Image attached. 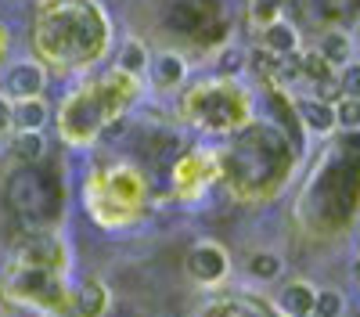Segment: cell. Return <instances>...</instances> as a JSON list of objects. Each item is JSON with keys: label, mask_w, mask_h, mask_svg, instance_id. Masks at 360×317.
I'll use <instances>...</instances> for the list:
<instances>
[{"label": "cell", "mask_w": 360, "mask_h": 317, "mask_svg": "<svg viewBox=\"0 0 360 317\" xmlns=\"http://www.w3.org/2000/svg\"><path fill=\"white\" fill-rule=\"evenodd\" d=\"M314 299H317V292H314L310 285H303V281H292L285 292H281V306H285L292 317L314 313Z\"/></svg>", "instance_id": "ba28073f"}, {"label": "cell", "mask_w": 360, "mask_h": 317, "mask_svg": "<svg viewBox=\"0 0 360 317\" xmlns=\"http://www.w3.org/2000/svg\"><path fill=\"white\" fill-rule=\"evenodd\" d=\"M303 317H317V313H303Z\"/></svg>", "instance_id": "603a6c76"}, {"label": "cell", "mask_w": 360, "mask_h": 317, "mask_svg": "<svg viewBox=\"0 0 360 317\" xmlns=\"http://www.w3.org/2000/svg\"><path fill=\"white\" fill-rule=\"evenodd\" d=\"M188 274H191L195 281H202V285L220 281V278L227 274V256H224V249H217V245H198V249L188 256Z\"/></svg>", "instance_id": "6da1fadb"}, {"label": "cell", "mask_w": 360, "mask_h": 317, "mask_svg": "<svg viewBox=\"0 0 360 317\" xmlns=\"http://www.w3.org/2000/svg\"><path fill=\"white\" fill-rule=\"evenodd\" d=\"M4 130H11V101L0 94V134Z\"/></svg>", "instance_id": "7402d4cb"}, {"label": "cell", "mask_w": 360, "mask_h": 317, "mask_svg": "<svg viewBox=\"0 0 360 317\" xmlns=\"http://www.w3.org/2000/svg\"><path fill=\"white\" fill-rule=\"evenodd\" d=\"M152 72H155V86L169 91V86L184 83V76H188V65H184V58H180V54H159Z\"/></svg>", "instance_id": "52a82bcc"}, {"label": "cell", "mask_w": 360, "mask_h": 317, "mask_svg": "<svg viewBox=\"0 0 360 317\" xmlns=\"http://www.w3.org/2000/svg\"><path fill=\"white\" fill-rule=\"evenodd\" d=\"M108 310V288L101 281H83L76 292V313L79 317H105Z\"/></svg>", "instance_id": "5b68a950"}, {"label": "cell", "mask_w": 360, "mask_h": 317, "mask_svg": "<svg viewBox=\"0 0 360 317\" xmlns=\"http://www.w3.org/2000/svg\"><path fill=\"white\" fill-rule=\"evenodd\" d=\"M335 123L346 127V130H356V127H360V101H356V98L335 101Z\"/></svg>", "instance_id": "9a60e30c"}, {"label": "cell", "mask_w": 360, "mask_h": 317, "mask_svg": "<svg viewBox=\"0 0 360 317\" xmlns=\"http://www.w3.org/2000/svg\"><path fill=\"white\" fill-rule=\"evenodd\" d=\"M346 94H342V83L335 79V76H328V79H317V101H328V105H335V101H342Z\"/></svg>", "instance_id": "d6986e66"}, {"label": "cell", "mask_w": 360, "mask_h": 317, "mask_svg": "<svg viewBox=\"0 0 360 317\" xmlns=\"http://www.w3.org/2000/svg\"><path fill=\"white\" fill-rule=\"evenodd\" d=\"M47 105L40 98H22L11 105V130H44Z\"/></svg>", "instance_id": "3957f363"}, {"label": "cell", "mask_w": 360, "mask_h": 317, "mask_svg": "<svg viewBox=\"0 0 360 317\" xmlns=\"http://www.w3.org/2000/svg\"><path fill=\"white\" fill-rule=\"evenodd\" d=\"M278 76H281V79H299V76H303V54H299V51H295V54H285Z\"/></svg>", "instance_id": "44dd1931"}, {"label": "cell", "mask_w": 360, "mask_h": 317, "mask_svg": "<svg viewBox=\"0 0 360 317\" xmlns=\"http://www.w3.org/2000/svg\"><path fill=\"white\" fill-rule=\"evenodd\" d=\"M249 274L259 278V281H274V278L281 274V256H274V252H256V256L249 259Z\"/></svg>", "instance_id": "8fae6325"}, {"label": "cell", "mask_w": 360, "mask_h": 317, "mask_svg": "<svg viewBox=\"0 0 360 317\" xmlns=\"http://www.w3.org/2000/svg\"><path fill=\"white\" fill-rule=\"evenodd\" d=\"M303 76H310L314 83L332 76V65L324 62V54H321V51H314V54H303Z\"/></svg>", "instance_id": "2e32d148"}, {"label": "cell", "mask_w": 360, "mask_h": 317, "mask_svg": "<svg viewBox=\"0 0 360 317\" xmlns=\"http://www.w3.org/2000/svg\"><path fill=\"white\" fill-rule=\"evenodd\" d=\"M44 91V69L33 65V62H18L11 72H8V94L11 98H40Z\"/></svg>", "instance_id": "7a4b0ae2"}, {"label": "cell", "mask_w": 360, "mask_h": 317, "mask_svg": "<svg viewBox=\"0 0 360 317\" xmlns=\"http://www.w3.org/2000/svg\"><path fill=\"white\" fill-rule=\"evenodd\" d=\"M349 51H353V44H349V37L342 33V29H332V33L321 37V54H324L328 65H346Z\"/></svg>", "instance_id": "9c48e42d"}, {"label": "cell", "mask_w": 360, "mask_h": 317, "mask_svg": "<svg viewBox=\"0 0 360 317\" xmlns=\"http://www.w3.org/2000/svg\"><path fill=\"white\" fill-rule=\"evenodd\" d=\"M15 155L18 159H40L44 155V134L40 130H15Z\"/></svg>", "instance_id": "30bf717a"}, {"label": "cell", "mask_w": 360, "mask_h": 317, "mask_svg": "<svg viewBox=\"0 0 360 317\" xmlns=\"http://www.w3.org/2000/svg\"><path fill=\"white\" fill-rule=\"evenodd\" d=\"M278 4H281V0H256V4H252V18L263 22V25L278 22Z\"/></svg>", "instance_id": "ffe728a7"}, {"label": "cell", "mask_w": 360, "mask_h": 317, "mask_svg": "<svg viewBox=\"0 0 360 317\" xmlns=\"http://www.w3.org/2000/svg\"><path fill=\"white\" fill-rule=\"evenodd\" d=\"M342 83V94L346 98H356L360 101V62H346V72L339 76Z\"/></svg>", "instance_id": "ac0fdd59"}, {"label": "cell", "mask_w": 360, "mask_h": 317, "mask_svg": "<svg viewBox=\"0 0 360 317\" xmlns=\"http://www.w3.org/2000/svg\"><path fill=\"white\" fill-rule=\"evenodd\" d=\"M249 65H252L256 72L270 76V72H278V69H281V58H278L274 51H266V47H259L256 54H249Z\"/></svg>", "instance_id": "e0dca14e"}, {"label": "cell", "mask_w": 360, "mask_h": 317, "mask_svg": "<svg viewBox=\"0 0 360 317\" xmlns=\"http://www.w3.org/2000/svg\"><path fill=\"white\" fill-rule=\"evenodd\" d=\"M263 47H266V51H274L278 58L295 54V47H299V33H295V25H288L285 18L263 25Z\"/></svg>", "instance_id": "277c9868"}, {"label": "cell", "mask_w": 360, "mask_h": 317, "mask_svg": "<svg viewBox=\"0 0 360 317\" xmlns=\"http://www.w3.org/2000/svg\"><path fill=\"white\" fill-rule=\"evenodd\" d=\"M144 65H148V51H144V44H127L123 54H119V69L130 72V76H137V72H144Z\"/></svg>", "instance_id": "4fadbf2b"}, {"label": "cell", "mask_w": 360, "mask_h": 317, "mask_svg": "<svg viewBox=\"0 0 360 317\" xmlns=\"http://www.w3.org/2000/svg\"><path fill=\"white\" fill-rule=\"evenodd\" d=\"M299 115H303V123L317 134H328V130H335V105H328V101H317V98H303L299 101Z\"/></svg>", "instance_id": "8992f818"}, {"label": "cell", "mask_w": 360, "mask_h": 317, "mask_svg": "<svg viewBox=\"0 0 360 317\" xmlns=\"http://www.w3.org/2000/svg\"><path fill=\"white\" fill-rule=\"evenodd\" d=\"M314 313L317 317H342V292L335 288H321L314 299Z\"/></svg>", "instance_id": "5bb4252c"}, {"label": "cell", "mask_w": 360, "mask_h": 317, "mask_svg": "<svg viewBox=\"0 0 360 317\" xmlns=\"http://www.w3.org/2000/svg\"><path fill=\"white\" fill-rule=\"evenodd\" d=\"M249 65V54L242 47H224L220 58H217V72L220 76H238V72H245Z\"/></svg>", "instance_id": "7c38bea8"}]
</instances>
